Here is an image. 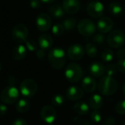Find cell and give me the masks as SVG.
<instances>
[{"label":"cell","instance_id":"cell-1","mask_svg":"<svg viewBox=\"0 0 125 125\" xmlns=\"http://www.w3.org/2000/svg\"><path fill=\"white\" fill-rule=\"evenodd\" d=\"M48 59L51 67L56 70H62L66 63V53L61 48H53L51 49L48 54Z\"/></svg>","mask_w":125,"mask_h":125},{"label":"cell","instance_id":"cell-2","mask_svg":"<svg viewBox=\"0 0 125 125\" xmlns=\"http://www.w3.org/2000/svg\"><path fill=\"white\" fill-rule=\"evenodd\" d=\"M97 89L100 93L105 96H110L114 94L118 89V83L113 76L104 75L103 76L97 84Z\"/></svg>","mask_w":125,"mask_h":125},{"label":"cell","instance_id":"cell-3","mask_svg":"<svg viewBox=\"0 0 125 125\" xmlns=\"http://www.w3.org/2000/svg\"><path fill=\"white\" fill-rule=\"evenodd\" d=\"M83 72L82 67L77 63L73 62L67 65L65 69L64 75L66 79L71 83L80 81L83 77Z\"/></svg>","mask_w":125,"mask_h":125},{"label":"cell","instance_id":"cell-4","mask_svg":"<svg viewBox=\"0 0 125 125\" xmlns=\"http://www.w3.org/2000/svg\"><path fill=\"white\" fill-rule=\"evenodd\" d=\"M0 97L2 103L6 105H11L18 100L19 92L15 86L10 85L3 89Z\"/></svg>","mask_w":125,"mask_h":125},{"label":"cell","instance_id":"cell-5","mask_svg":"<svg viewBox=\"0 0 125 125\" xmlns=\"http://www.w3.org/2000/svg\"><path fill=\"white\" fill-rule=\"evenodd\" d=\"M107 42L109 46L114 48L122 47L125 42V35L124 32L119 29H114L109 32L107 37Z\"/></svg>","mask_w":125,"mask_h":125},{"label":"cell","instance_id":"cell-6","mask_svg":"<svg viewBox=\"0 0 125 125\" xmlns=\"http://www.w3.org/2000/svg\"><path fill=\"white\" fill-rule=\"evenodd\" d=\"M29 31L26 25L23 23H18L16 24L11 33V36L14 42L18 44H21L25 42L26 40L28 39Z\"/></svg>","mask_w":125,"mask_h":125},{"label":"cell","instance_id":"cell-7","mask_svg":"<svg viewBox=\"0 0 125 125\" xmlns=\"http://www.w3.org/2000/svg\"><path fill=\"white\" fill-rule=\"evenodd\" d=\"M20 91L25 97H32L37 91V83L34 79L26 78L20 84Z\"/></svg>","mask_w":125,"mask_h":125},{"label":"cell","instance_id":"cell-8","mask_svg":"<svg viewBox=\"0 0 125 125\" xmlns=\"http://www.w3.org/2000/svg\"><path fill=\"white\" fill-rule=\"evenodd\" d=\"M77 29L81 35L91 37L96 31V25L90 19H82L78 22Z\"/></svg>","mask_w":125,"mask_h":125},{"label":"cell","instance_id":"cell-9","mask_svg":"<svg viewBox=\"0 0 125 125\" xmlns=\"http://www.w3.org/2000/svg\"><path fill=\"white\" fill-rule=\"evenodd\" d=\"M104 12V5L99 1H92L87 5V12L94 18H100L103 15Z\"/></svg>","mask_w":125,"mask_h":125},{"label":"cell","instance_id":"cell-10","mask_svg":"<svg viewBox=\"0 0 125 125\" xmlns=\"http://www.w3.org/2000/svg\"><path fill=\"white\" fill-rule=\"evenodd\" d=\"M35 24L37 29L40 31H46L49 30L52 25L51 18L46 13H41L37 15Z\"/></svg>","mask_w":125,"mask_h":125},{"label":"cell","instance_id":"cell-11","mask_svg":"<svg viewBox=\"0 0 125 125\" xmlns=\"http://www.w3.org/2000/svg\"><path fill=\"white\" fill-rule=\"evenodd\" d=\"M40 116L45 123L52 124L56 119V111L53 106L47 105L41 109Z\"/></svg>","mask_w":125,"mask_h":125},{"label":"cell","instance_id":"cell-12","mask_svg":"<svg viewBox=\"0 0 125 125\" xmlns=\"http://www.w3.org/2000/svg\"><path fill=\"white\" fill-rule=\"evenodd\" d=\"M85 53V49L81 44H73L67 50V56L73 61L81 59Z\"/></svg>","mask_w":125,"mask_h":125},{"label":"cell","instance_id":"cell-13","mask_svg":"<svg viewBox=\"0 0 125 125\" xmlns=\"http://www.w3.org/2000/svg\"><path fill=\"white\" fill-rule=\"evenodd\" d=\"M114 27V21L113 20L108 17L103 16L101 17L97 23V28L101 33H108L112 31Z\"/></svg>","mask_w":125,"mask_h":125},{"label":"cell","instance_id":"cell-14","mask_svg":"<svg viewBox=\"0 0 125 125\" xmlns=\"http://www.w3.org/2000/svg\"><path fill=\"white\" fill-rule=\"evenodd\" d=\"M83 89L78 86H70L65 92V97L72 101H76L81 100L83 97Z\"/></svg>","mask_w":125,"mask_h":125},{"label":"cell","instance_id":"cell-15","mask_svg":"<svg viewBox=\"0 0 125 125\" xmlns=\"http://www.w3.org/2000/svg\"><path fill=\"white\" fill-rule=\"evenodd\" d=\"M62 7L67 14L75 15L80 10L81 2L80 0H63Z\"/></svg>","mask_w":125,"mask_h":125},{"label":"cell","instance_id":"cell-16","mask_svg":"<svg viewBox=\"0 0 125 125\" xmlns=\"http://www.w3.org/2000/svg\"><path fill=\"white\" fill-rule=\"evenodd\" d=\"M53 39L51 36L48 34H41L38 37V45L40 47L41 49L44 51H48L50 50L53 46Z\"/></svg>","mask_w":125,"mask_h":125},{"label":"cell","instance_id":"cell-17","mask_svg":"<svg viewBox=\"0 0 125 125\" xmlns=\"http://www.w3.org/2000/svg\"><path fill=\"white\" fill-rule=\"evenodd\" d=\"M90 74L95 78H102L105 73V67L101 62H95L92 63L89 67Z\"/></svg>","mask_w":125,"mask_h":125},{"label":"cell","instance_id":"cell-18","mask_svg":"<svg viewBox=\"0 0 125 125\" xmlns=\"http://www.w3.org/2000/svg\"><path fill=\"white\" fill-rule=\"evenodd\" d=\"M81 86L85 92L88 93H92L94 92L97 88L96 81L94 79V78L91 76H86L83 78L81 82Z\"/></svg>","mask_w":125,"mask_h":125},{"label":"cell","instance_id":"cell-19","mask_svg":"<svg viewBox=\"0 0 125 125\" xmlns=\"http://www.w3.org/2000/svg\"><path fill=\"white\" fill-rule=\"evenodd\" d=\"M12 58L15 61H21L26 56V48L20 44L16 45L12 50Z\"/></svg>","mask_w":125,"mask_h":125},{"label":"cell","instance_id":"cell-20","mask_svg":"<svg viewBox=\"0 0 125 125\" xmlns=\"http://www.w3.org/2000/svg\"><path fill=\"white\" fill-rule=\"evenodd\" d=\"M103 105V100L99 94H94L89 100V105L92 110H99Z\"/></svg>","mask_w":125,"mask_h":125},{"label":"cell","instance_id":"cell-21","mask_svg":"<svg viewBox=\"0 0 125 125\" xmlns=\"http://www.w3.org/2000/svg\"><path fill=\"white\" fill-rule=\"evenodd\" d=\"M49 13L54 18H61L64 16L65 11L62 6L58 4H55L49 7Z\"/></svg>","mask_w":125,"mask_h":125},{"label":"cell","instance_id":"cell-22","mask_svg":"<svg viewBox=\"0 0 125 125\" xmlns=\"http://www.w3.org/2000/svg\"><path fill=\"white\" fill-rule=\"evenodd\" d=\"M89 108H90L89 105H88V104H86L85 102L83 101H78L75 103L73 106L74 111L77 114L82 115V116L86 115L89 113Z\"/></svg>","mask_w":125,"mask_h":125},{"label":"cell","instance_id":"cell-23","mask_svg":"<svg viewBox=\"0 0 125 125\" xmlns=\"http://www.w3.org/2000/svg\"><path fill=\"white\" fill-rule=\"evenodd\" d=\"M30 108V103L26 99H21L16 103L15 109L18 112L23 114L29 111Z\"/></svg>","mask_w":125,"mask_h":125},{"label":"cell","instance_id":"cell-24","mask_svg":"<svg viewBox=\"0 0 125 125\" xmlns=\"http://www.w3.org/2000/svg\"><path fill=\"white\" fill-rule=\"evenodd\" d=\"M78 22L77 19L74 17L67 18L62 22V25L67 31H73L78 26Z\"/></svg>","mask_w":125,"mask_h":125},{"label":"cell","instance_id":"cell-25","mask_svg":"<svg viewBox=\"0 0 125 125\" xmlns=\"http://www.w3.org/2000/svg\"><path fill=\"white\" fill-rule=\"evenodd\" d=\"M108 10L111 15H114V16H119L122 14L123 9H122V5L119 2L113 1L109 4Z\"/></svg>","mask_w":125,"mask_h":125},{"label":"cell","instance_id":"cell-26","mask_svg":"<svg viewBox=\"0 0 125 125\" xmlns=\"http://www.w3.org/2000/svg\"><path fill=\"white\" fill-rule=\"evenodd\" d=\"M85 52L90 58H94L97 55V49L93 43H87L85 46Z\"/></svg>","mask_w":125,"mask_h":125},{"label":"cell","instance_id":"cell-27","mask_svg":"<svg viewBox=\"0 0 125 125\" xmlns=\"http://www.w3.org/2000/svg\"><path fill=\"white\" fill-rule=\"evenodd\" d=\"M64 97L62 94H56L51 99V103L53 107H60L64 103Z\"/></svg>","mask_w":125,"mask_h":125},{"label":"cell","instance_id":"cell-28","mask_svg":"<svg viewBox=\"0 0 125 125\" xmlns=\"http://www.w3.org/2000/svg\"><path fill=\"white\" fill-rule=\"evenodd\" d=\"M101 57L104 62H109L114 59V52L110 48H105L101 53Z\"/></svg>","mask_w":125,"mask_h":125},{"label":"cell","instance_id":"cell-29","mask_svg":"<svg viewBox=\"0 0 125 125\" xmlns=\"http://www.w3.org/2000/svg\"><path fill=\"white\" fill-rule=\"evenodd\" d=\"M64 27L62 24L61 23H56L53 26L51 31L53 33V34L56 37H60L62 36L64 32Z\"/></svg>","mask_w":125,"mask_h":125},{"label":"cell","instance_id":"cell-30","mask_svg":"<svg viewBox=\"0 0 125 125\" xmlns=\"http://www.w3.org/2000/svg\"><path fill=\"white\" fill-rule=\"evenodd\" d=\"M25 45H26V48L27 50H29V51L34 52V51H37L38 50V45L37 43L35 42V40H34L31 38L27 39L25 42Z\"/></svg>","mask_w":125,"mask_h":125},{"label":"cell","instance_id":"cell-31","mask_svg":"<svg viewBox=\"0 0 125 125\" xmlns=\"http://www.w3.org/2000/svg\"><path fill=\"white\" fill-rule=\"evenodd\" d=\"M117 66L114 64H109L105 67V73L107 75L113 76L117 72Z\"/></svg>","mask_w":125,"mask_h":125},{"label":"cell","instance_id":"cell-32","mask_svg":"<svg viewBox=\"0 0 125 125\" xmlns=\"http://www.w3.org/2000/svg\"><path fill=\"white\" fill-rule=\"evenodd\" d=\"M116 112L119 115H125V100L119 101L115 108Z\"/></svg>","mask_w":125,"mask_h":125},{"label":"cell","instance_id":"cell-33","mask_svg":"<svg viewBox=\"0 0 125 125\" xmlns=\"http://www.w3.org/2000/svg\"><path fill=\"white\" fill-rule=\"evenodd\" d=\"M90 118L92 119V121L94 123H99L101 119H102V116L100 111H98V110H94L92 112Z\"/></svg>","mask_w":125,"mask_h":125},{"label":"cell","instance_id":"cell-34","mask_svg":"<svg viewBox=\"0 0 125 125\" xmlns=\"http://www.w3.org/2000/svg\"><path fill=\"white\" fill-rule=\"evenodd\" d=\"M92 40L97 45H102L105 42V36H104L103 33H101V32L96 34L93 37Z\"/></svg>","mask_w":125,"mask_h":125},{"label":"cell","instance_id":"cell-35","mask_svg":"<svg viewBox=\"0 0 125 125\" xmlns=\"http://www.w3.org/2000/svg\"><path fill=\"white\" fill-rule=\"evenodd\" d=\"M116 66H117V69L119 72L125 73V59H120L117 62Z\"/></svg>","mask_w":125,"mask_h":125},{"label":"cell","instance_id":"cell-36","mask_svg":"<svg viewBox=\"0 0 125 125\" xmlns=\"http://www.w3.org/2000/svg\"><path fill=\"white\" fill-rule=\"evenodd\" d=\"M11 125H27V122H26V121L24 119L18 118V119H15L12 122Z\"/></svg>","mask_w":125,"mask_h":125},{"label":"cell","instance_id":"cell-37","mask_svg":"<svg viewBox=\"0 0 125 125\" xmlns=\"http://www.w3.org/2000/svg\"><path fill=\"white\" fill-rule=\"evenodd\" d=\"M30 6L33 9H37L41 5V1L40 0H30Z\"/></svg>","mask_w":125,"mask_h":125},{"label":"cell","instance_id":"cell-38","mask_svg":"<svg viewBox=\"0 0 125 125\" xmlns=\"http://www.w3.org/2000/svg\"><path fill=\"white\" fill-rule=\"evenodd\" d=\"M45 56V51L42 50V49H38L36 51V56L40 59H42Z\"/></svg>","mask_w":125,"mask_h":125},{"label":"cell","instance_id":"cell-39","mask_svg":"<svg viewBox=\"0 0 125 125\" xmlns=\"http://www.w3.org/2000/svg\"><path fill=\"white\" fill-rule=\"evenodd\" d=\"M116 56L119 59V60L125 59V48L119 49L116 53Z\"/></svg>","mask_w":125,"mask_h":125},{"label":"cell","instance_id":"cell-40","mask_svg":"<svg viewBox=\"0 0 125 125\" xmlns=\"http://www.w3.org/2000/svg\"><path fill=\"white\" fill-rule=\"evenodd\" d=\"M105 124H106V125H114L115 119L113 117H108L105 120Z\"/></svg>","mask_w":125,"mask_h":125},{"label":"cell","instance_id":"cell-41","mask_svg":"<svg viewBox=\"0 0 125 125\" xmlns=\"http://www.w3.org/2000/svg\"><path fill=\"white\" fill-rule=\"evenodd\" d=\"M7 107L6 105L1 104V106H0V111H1V116H4L6 114H7Z\"/></svg>","mask_w":125,"mask_h":125},{"label":"cell","instance_id":"cell-42","mask_svg":"<svg viewBox=\"0 0 125 125\" xmlns=\"http://www.w3.org/2000/svg\"><path fill=\"white\" fill-rule=\"evenodd\" d=\"M8 83H9V84L10 85H11V86H13V84L15 83V81H16V79H15V77H13V76H10V77H9V78H8Z\"/></svg>","mask_w":125,"mask_h":125},{"label":"cell","instance_id":"cell-43","mask_svg":"<svg viewBox=\"0 0 125 125\" xmlns=\"http://www.w3.org/2000/svg\"><path fill=\"white\" fill-rule=\"evenodd\" d=\"M42 1H43L44 3H47V4H51L53 3L55 0H41Z\"/></svg>","mask_w":125,"mask_h":125},{"label":"cell","instance_id":"cell-44","mask_svg":"<svg viewBox=\"0 0 125 125\" xmlns=\"http://www.w3.org/2000/svg\"><path fill=\"white\" fill-rule=\"evenodd\" d=\"M122 90H123V94H125V84H124V86H123V89H122Z\"/></svg>","mask_w":125,"mask_h":125},{"label":"cell","instance_id":"cell-45","mask_svg":"<svg viewBox=\"0 0 125 125\" xmlns=\"http://www.w3.org/2000/svg\"><path fill=\"white\" fill-rule=\"evenodd\" d=\"M48 125H53V124H48Z\"/></svg>","mask_w":125,"mask_h":125},{"label":"cell","instance_id":"cell-46","mask_svg":"<svg viewBox=\"0 0 125 125\" xmlns=\"http://www.w3.org/2000/svg\"><path fill=\"white\" fill-rule=\"evenodd\" d=\"M124 10H125V7H124Z\"/></svg>","mask_w":125,"mask_h":125},{"label":"cell","instance_id":"cell-47","mask_svg":"<svg viewBox=\"0 0 125 125\" xmlns=\"http://www.w3.org/2000/svg\"><path fill=\"white\" fill-rule=\"evenodd\" d=\"M125 125V123H124V124H123V125Z\"/></svg>","mask_w":125,"mask_h":125}]
</instances>
